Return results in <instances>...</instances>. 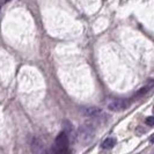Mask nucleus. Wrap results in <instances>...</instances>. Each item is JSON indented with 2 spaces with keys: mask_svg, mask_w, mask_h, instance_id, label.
Wrapping results in <instances>:
<instances>
[{
  "mask_svg": "<svg viewBox=\"0 0 154 154\" xmlns=\"http://www.w3.org/2000/svg\"><path fill=\"white\" fill-rule=\"evenodd\" d=\"M95 126L91 123H85L82 124L79 129H78L75 137L78 138V140L82 144H89L92 143V140L95 137Z\"/></svg>",
  "mask_w": 154,
  "mask_h": 154,
  "instance_id": "f257e3e1",
  "label": "nucleus"
},
{
  "mask_svg": "<svg viewBox=\"0 0 154 154\" xmlns=\"http://www.w3.org/2000/svg\"><path fill=\"white\" fill-rule=\"evenodd\" d=\"M81 114L88 118H91V119L97 121V122H104L108 119L107 114L97 107H85V108L81 109Z\"/></svg>",
  "mask_w": 154,
  "mask_h": 154,
  "instance_id": "f03ea898",
  "label": "nucleus"
},
{
  "mask_svg": "<svg viewBox=\"0 0 154 154\" xmlns=\"http://www.w3.org/2000/svg\"><path fill=\"white\" fill-rule=\"evenodd\" d=\"M131 102L125 99H111L106 102V106L111 111H124L130 107Z\"/></svg>",
  "mask_w": 154,
  "mask_h": 154,
  "instance_id": "7ed1b4c3",
  "label": "nucleus"
},
{
  "mask_svg": "<svg viewBox=\"0 0 154 154\" xmlns=\"http://www.w3.org/2000/svg\"><path fill=\"white\" fill-rule=\"evenodd\" d=\"M69 139L67 137V134L64 131L60 132L57 136V138H56V151L59 152V153L66 152L67 151V147H69Z\"/></svg>",
  "mask_w": 154,
  "mask_h": 154,
  "instance_id": "20e7f679",
  "label": "nucleus"
},
{
  "mask_svg": "<svg viewBox=\"0 0 154 154\" xmlns=\"http://www.w3.org/2000/svg\"><path fill=\"white\" fill-rule=\"evenodd\" d=\"M31 151L35 153H43L44 152V144L38 138H32L31 140Z\"/></svg>",
  "mask_w": 154,
  "mask_h": 154,
  "instance_id": "39448f33",
  "label": "nucleus"
},
{
  "mask_svg": "<svg viewBox=\"0 0 154 154\" xmlns=\"http://www.w3.org/2000/svg\"><path fill=\"white\" fill-rule=\"evenodd\" d=\"M116 145V139L115 138H107L103 143H102V147L109 149V148H112Z\"/></svg>",
  "mask_w": 154,
  "mask_h": 154,
  "instance_id": "423d86ee",
  "label": "nucleus"
},
{
  "mask_svg": "<svg viewBox=\"0 0 154 154\" xmlns=\"http://www.w3.org/2000/svg\"><path fill=\"white\" fill-rule=\"evenodd\" d=\"M149 88H151V86H149V87H143V88H140L138 92H137V94L134 95V97H140V96L145 95V94L149 91Z\"/></svg>",
  "mask_w": 154,
  "mask_h": 154,
  "instance_id": "0eeeda50",
  "label": "nucleus"
},
{
  "mask_svg": "<svg viewBox=\"0 0 154 154\" xmlns=\"http://www.w3.org/2000/svg\"><path fill=\"white\" fill-rule=\"evenodd\" d=\"M145 123L148 125V126H153L154 124V118L152 117V116H149V117H147L146 121H145Z\"/></svg>",
  "mask_w": 154,
  "mask_h": 154,
  "instance_id": "6e6552de",
  "label": "nucleus"
},
{
  "mask_svg": "<svg viewBox=\"0 0 154 154\" xmlns=\"http://www.w3.org/2000/svg\"><path fill=\"white\" fill-rule=\"evenodd\" d=\"M4 2H5L4 0H0V11H1V7H2V5H4Z\"/></svg>",
  "mask_w": 154,
  "mask_h": 154,
  "instance_id": "1a4fd4ad",
  "label": "nucleus"
},
{
  "mask_svg": "<svg viewBox=\"0 0 154 154\" xmlns=\"http://www.w3.org/2000/svg\"><path fill=\"white\" fill-rule=\"evenodd\" d=\"M4 1H5V2H8V1H9V0H4Z\"/></svg>",
  "mask_w": 154,
  "mask_h": 154,
  "instance_id": "9d476101",
  "label": "nucleus"
}]
</instances>
